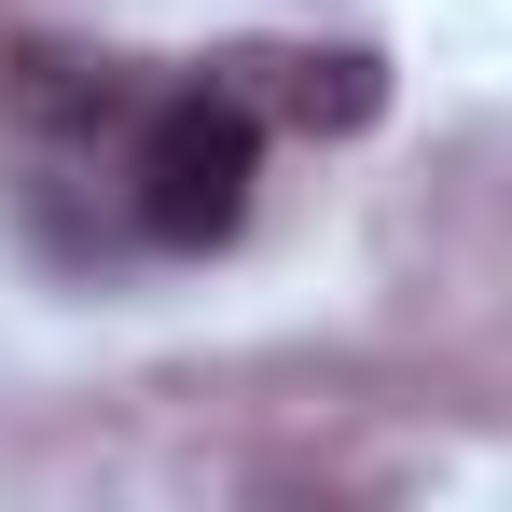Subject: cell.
Here are the masks:
<instances>
[{
	"instance_id": "6da1fadb",
	"label": "cell",
	"mask_w": 512,
	"mask_h": 512,
	"mask_svg": "<svg viewBox=\"0 0 512 512\" xmlns=\"http://www.w3.org/2000/svg\"><path fill=\"white\" fill-rule=\"evenodd\" d=\"M250 167H263L250 84L139 97V125H125V208H139L153 250H222V236L250 222Z\"/></svg>"
},
{
	"instance_id": "7a4b0ae2",
	"label": "cell",
	"mask_w": 512,
	"mask_h": 512,
	"mask_svg": "<svg viewBox=\"0 0 512 512\" xmlns=\"http://www.w3.org/2000/svg\"><path fill=\"white\" fill-rule=\"evenodd\" d=\"M236 70H250V111H291V125H374V56H236Z\"/></svg>"
}]
</instances>
